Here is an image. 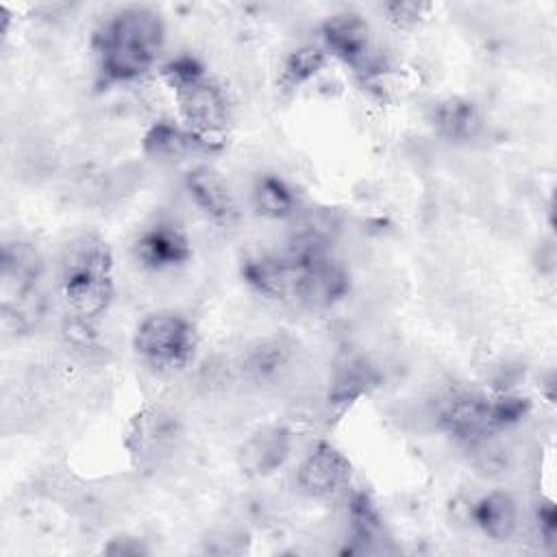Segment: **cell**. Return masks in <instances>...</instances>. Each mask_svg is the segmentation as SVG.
Segmentation results:
<instances>
[{"instance_id": "5bb4252c", "label": "cell", "mask_w": 557, "mask_h": 557, "mask_svg": "<svg viewBox=\"0 0 557 557\" xmlns=\"http://www.w3.org/2000/svg\"><path fill=\"white\" fill-rule=\"evenodd\" d=\"M516 503L507 492H490L472 507L474 524L492 540H507L516 529Z\"/></svg>"}, {"instance_id": "44dd1931", "label": "cell", "mask_w": 557, "mask_h": 557, "mask_svg": "<svg viewBox=\"0 0 557 557\" xmlns=\"http://www.w3.org/2000/svg\"><path fill=\"white\" fill-rule=\"evenodd\" d=\"M422 4H416V2H392V4H385V11L389 15L392 22L400 24V26H407V24H413L418 22L420 13H422Z\"/></svg>"}, {"instance_id": "8fae6325", "label": "cell", "mask_w": 557, "mask_h": 557, "mask_svg": "<svg viewBox=\"0 0 557 557\" xmlns=\"http://www.w3.org/2000/svg\"><path fill=\"white\" fill-rule=\"evenodd\" d=\"M185 185L194 202L215 222L228 224L237 209L226 181L211 168H194L185 176Z\"/></svg>"}, {"instance_id": "e0dca14e", "label": "cell", "mask_w": 557, "mask_h": 557, "mask_svg": "<svg viewBox=\"0 0 557 557\" xmlns=\"http://www.w3.org/2000/svg\"><path fill=\"white\" fill-rule=\"evenodd\" d=\"M433 124L437 133L450 141H463L479 131V111L466 98H446L433 109Z\"/></svg>"}, {"instance_id": "277c9868", "label": "cell", "mask_w": 557, "mask_h": 557, "mask_svg": "<svg viewBox=\"0 0 557 557\" xmlns=\"http://www.w3.org/2000/svg\"><path fill=\"white\" fill-rule=\"evenodd\" d=\"M133 346L154 370H178L194 359L196 331L178 313H152L139 322Z\"/></svg>"}, {"instance_id": "9a60e30c", "label": "cell", "mask_w": 557, "mask_h": 557, "mask_svg": "<svg viewBox=\"0 0 557 557\" xmlns=\"http://www.w3.org/2000/svg\"><path fill=\"white\" fill-rule=\"evenodd\" d=\"M200 148H211V141L200 139L191 131H183L165 120L157 122L144 137V150L152 159H178Z\"/></svg>"}, {"instance_id": "6da1fadb", "label": "cell", "mask_w": 557, "mask_h": 557, "mask_svg": "<svg viewBox=\"0 0 557 557\" xmlns=\"http://www.w3.org/2000/svg\"><path fill=\"white\" fill-rule=\"evenodd\" d=\"M165 39L161 17L150 9H122L96 35V57L107 81L126 83L144 76Z\"/></svg>"}, {"instance_id": "30bf717a", "label": "cell", "mask_w": 557, "mask_h": 557, "mask_svg": "<svg viewBox=\"0 0 557 557\" xmlns=\"http://www.w3.org/2000/svg\"><path fill=\"white\" fill-rule=\"evenodd\" d=\"M133 252L141 265L152 270L176 268L189 261L191 244L187 235L174 224H154L135 239Z\"/></svg>"}, {"instance_id": "7c38bea8", "label": "cell", "mask_w": 557, "mask_h": 557, "mask_svg": "<svg viewBox=\"0 0 557 557\" xmlns=\"http://www.w3.org/2000/svg\"><path fill=\"white\" fill-rule=\"evenodd\" d=\"M244 278L263 296L292 300L294 265L285 255H259L244 261Z\"/></svg>"}, {"instance_id": "9c48e42d", "label": "cell", "mask_w": 557, "mask_h": 557, "mask_svg": "<svg viewBox=\"0 0 557 557\" xmlns=\"http://www.w3.org/2000/svg\"><path fill=\"white\" fill-rule=\"evenodd\" d=\"M322 41L339 61L363 67L370 59V26L357 13H337L324 20Z\"/></svg>"}, {"instance_id": "ac0fdd59", "label": "cell", "mask_w": 557, "mask_h": 557, "mask_svg": "<svg viewBox=\"0 0 557 557\" xmlns=\"http://www.w3.org/2000/svg\"><path fill=\"white\" fill-rule=\"evenodd\" d=\"M252 205L259 215L270 220H283L296 211L298 200L294 189L283 178L274 174H263L255 181Z\"/></svg>"}, {"instance_id": "3957f363", "label": "cell", "mask_w": 557, "mask_h": 557, "mask_svg": "<svg viewBox=\"0 0 557 557\" xmlns=\"http://www.w3.org/2000/svg\"><path fill=\"white\" fill-rule=\"evenodd\" d=\"M2 313L7 324L26 331L46 311V296L39 287L44 263L39 252L24 242L2 246Z\"/></svg>"}, {"instance_id": "7402d4cb", "label": "cell", "mask_w": 557, "mask_h": 557, "mask_svg": "<svg viewBox=\"0 0 557 557\" xmlns=\"http://www.w3.org/2000/svg\"><path fill=\"white\" fill-rule=\"evenodd\" d=\"M537 524H540V533L544 535V540L553 542L555 533H557V513H555V505L550 500L540 505V509H537Z\"/></svg>"}, {"instance_id": "2e32d148", "label": "cell", "mask_w": 557, "mask_h": 557, "mask_svg": "<svg viewBox=\"0 0 557 557\" xmlns=\"http://www.w3.org/2000/svg\"><path fill=\"white\" fill-rule=\"evenodd\" d=\"M379 381H381V376L370 363H366L361 359L348 361L346 366H342L335 372V376L331 381L329 403L337 409H344V407L352 405L357 398H361L363 394H368Z\"/></svg>"}, {"instance_id": "5b68a950", "label": "cell", "mask_w": 557, "mask_h": 557, "mask_svg": "<svg viewBox=\"0 0 557 557\" xmlns=\"http://www.w3.org/2000/svg\"><path fill=\"white\" fill-rule=\"evenodd\" d=\"M172 91L187 131L207 141H213V137L224 131L228 120L226 98L205 74L174 87Z\"/></svg>"}, {"instance_id": "603a6c76", "label": "cell", "mask_w": 557, "mask_h": 557, "mask_svg": "<svg viewBox=\"0 0 557 557\" xmlns=\"http://www.w3.org/2000/svg\"><path fill=\"white\" fill-rule=\"evenodd\" d=\"M104 553L109 555H144L148 553L146 546L135 537H115L104 546Z\"/></svg>"}, {"instance_id": "ba28073f", "label": "cell", "mask_w": 557, "mask_h": 557, "mask_svg": "<svg viewBox=\"0 0 557 557\" xmlns=\"http://www.w3.org/2000/svg\"><path fill=\"white\" fill-rule=\"evenodd\" d=\"M350 474H352V466L348 457L339 448L326 442H320L300 461L296 472V483L307 496L326 498L342 492L348 485Z\"/></svg>"}, {"instance_id": "d6986e66", "label": "cell", "mask_w": 557, "mask_h": 557, "mask_svg": "<svg viewBox=\"0 0 557 557\" xmlns=\"http://www.w3.org/2000/svg\"><path fill=\"white\" fill-rule=\"evenodd\" d=\"M348 522H350V542L352 544L344 553L366 550L368 548L366 544H370L383 527L374 503L363 492H357L350 498V503H348Z\"/></svg>"}, {"instance_id": "7a4b0ae2", "label": "cell", "mask_w": 557, "mask_h": 557, "mask_svg": "<svg viewBox=\"0 0 557 557\" xmlns=\"http://www.w3.org/2000/svg\"><path fill=\"white\" fill-rule=\"evenodd\" d=\"M61 292L83 322L98 320L113 298V257L107 242L94 233L72 237L61 252Z\"/></svg>"}, {"instance_id": "8992f818", "label": "cell", "mask_w": 557, "mask_h": 557, "mask_svg": "<svg viewBox=\"0 0 557 557\" xmlns=\"http://www.w3.org/2000/svg\"><path fill=\"white\" fill-rule=\"evenodd\" d=\"M292 265H294V294H292L294 302L309 309H326L348 294V287H350L348 272L329 255L307 259V261H292Z\"/></svg>"}, {"instance_id": "ffe728a7", "label": "cell", "mask_w": 557, "mask_h": 557, "mask_svg": "<svg viewBox=\"0 0 557 557\" xmlns=\"http://www.w3.org/2000/svg\"><path fill=\"white\" fill-rule=\"evenodd\" d=\"M324 61H326L324 50L315 46H300L285 59L281 83L285 87H298L309 78H313L322 70Z\"/></svg>"}, {"instance_id": "4fadbf2b", "label": "cell", "mask_w": 557, "mask_h": 557, "mask_svg": "<svg viewBox=\"0 0 557 557\" xmlns=\"http://www.w3.org/2000/svg\"><path fill=\"white\" fill-rule=\"evenodd\" d=\"M292 450V435L285 426H265L250 435L242 448V466L252 474H270L281 468Z\"/></svg>"}, {"instance_id": "52a82bcc", "label": "cell", "mask_w": 557, "mask_h": 557, "mask_svg": "<svg viewBox=\"0 0 557 557\" xmlns=\"http://www.w3.org/2000/svg\"><path fill=\"white\" fill-rule=\"evenodd\" d=\"M437 420L450 435L468 442L500 431L494 413V396H483L476 392L450 394L442 403Z\"/></svg>"}]
</instances>
